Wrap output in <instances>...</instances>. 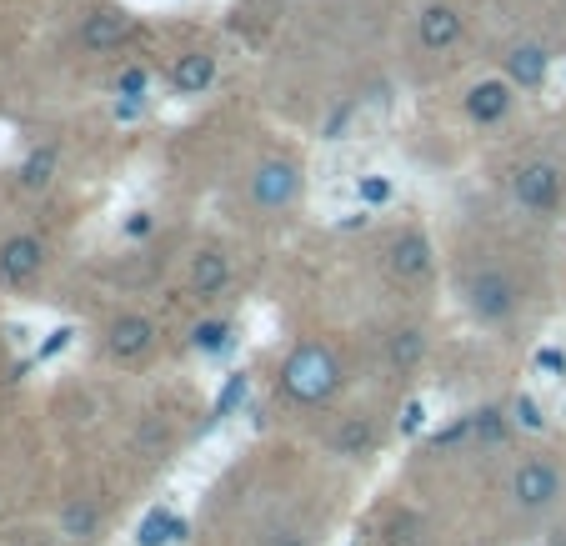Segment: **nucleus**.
<instances>
[{"label":"nucleus","mask_w":566,"mask_h":546,"mask_svg":"<svg viewBox=\"0 0 566 546\" xmlns=\"http://www.w3.org/2000/svg\"><path fill=\"white\" fill-rule=\"evenodd\" d=\"M281 386H286L291 401H301V406H321V401L336 396V386H341V366H336V356H331L326 346L306 341V346H296V351L286 356V366H281Z\"/></svg>","instance_id":"nucleus-1"},{"label":"nucleus","mask_w":566,"mask_h":546,"mask_svg":"<svg viewBox=\"0 0 566 546\" xmlns=\"http://www.w3.org/2000/svg\"><path fill=\"white\" fill-rule=\"evenodd\" d=\"M511 201L531 216H551L566 201V176L556 161H526L511 171Z\"/></svg>","instance_id":"nucleus-2"},{"label":"nucleus","mask_w":566,"mask_h":546,"mask_svg":"<svg viewBox=\"0 0 566 546\" xmlns=\"http://www.w3.org/2000/svg\"><path fill=\"white\" fill-rule=\"evenodd\" d=\"M516 301H521V291H516V281H511L506 271L481 266V271L466 276V311H471L481 326H501V321H511Z\"/></svg>","instance_id":"nucleus-3"},{"label":"nucleus","mask_w":566,"mask_h":546,"mask_svg":"<svg viewBox=\"0 0 566 546\" xmlns=\"http://www.w3.org/2000/svg\"><path fill=\"white\" fill-rule=\"evenodd\" d=\"M511 496H516V506H526V511H546V506L561 496V471H556L551 461L531 456V461H521V466L511 471Z\"/></svg>","instance_id":"nucleus-4"},{"label":"nucleus","mask_w":566,"mask_h":546,"mask_svg":"<svg viewBox=\"0 0 566 546\" xmlns=\"http://www.w3.org/2000/svg\"><path fill=\"white\" fill-rule=\"evenodd\" d=\"M466 36V16L451 6V0H426L416 16V41L421 51H451Z\"/></svg>","instance_id":"nucleus-5"},{"label":"nucleus","mask_w":566,"mask_h":546,"mask_svg":"<svg viewBox=\"0 0 566 546\" xmlns=\"http://www.w3.org/2000/svg\"><path fill=\"white\" fill-rule=\"evenodd\" d=\"M296 191H301V176H296V166L291 161H261L256 166V176H251V196H256V206H266V211H286L291 201H296Z\"/></svg>","instance_id":"nucleus-6"},{"label":"nucleus","mask_w":566,"mask_h":546,"mask_svg":"<svg viewBox=\"0 0 566 546\" xmlns=\"http://www.w3.org/2000/svg\"><path fill=\"white\" fill-rule=\"evenodd\" d=\"M511 101H516V86L506 76H481L471 91H466V116L476 126H501L511 116Z\"/></svg>","instance_id":"nucleus-7"},{"label":"nucleus","mask_w":566,"mask_h":546,"mask_svg":"<svg viewBox=\"0 0 566 546\" xmlns=\"http://www.w3.org/2000/svg\"><path fill=\"white\" fill-rule=\"evenodd\" d=\"M46 266V246L41 236H11V241H0V281L6 286H26L36 281Z\"/></svg>","instance_id":"nucleus-8"},{"label":"nucleus","mask_w":566,"mask_h":546,"mask_svg":"<svg viewBox=\"0 0 566 546\" xmlns=\"http://www.w3.org/2000/svg\"><path fill=\"white\" fill-rule=\"evenodd\" d=\"M501 71H506V81H511L516 91H541V86H546V71H551V56H546L541 46H531V41H516V46L501 56Z\"/></svg>","instance_id":"nucleus-9"},{"label":"nucleus","mask_w":566,"mask_h":546,"mask_svg":"<svg viewBox=\"0 0 566 546\" xmlns=\"http://www.w3.org/2000/svg\"><path fill=\"white\" fill-rule=\"evenodd\" d=\"M151 346H156V321H151V316H121V321H111V331H106V351H111L116 361H141Z\"/></svg>","instance_id":"nucleus-10"},{"label":"nucleus","mask_w":566,"mask_h":546,"mask_svg":"<svg viewBox=\"0 0 566 546\" xmlns=\"http://www.w3.org/2000/svg\"><path fill=\"white\" fill-rule=\"evenodd\" d=\"M386 266H391L396 281H421V276L431 271V241H426L421 231L396 236V241L386 246Z\"/></svg>","instance_id":"nucleus-11"},{"label":"nucleus","mask_w":566,"mask_h":546,"mask_svg":"<svg viewBox=\"0 0 566 546\" xmlns=\"http://www.w3.org/2000/svg\"><path fill=\"white\" fill-rule=\"evenodd\" d=\"M126 36H131V16H126V11H96V16H86V26H81V51L106 56V51H121Z\"/></svg>","instance_id":"nucleus-12"},{"label":"nucleus","mask_w":566,"mask_h":546,"mask_svg":"<svg viewBox=\"0 0 566 546\" xmlns=\"http://www.w3.org/2000/svg\"><path fill=\"white\" fill-rule=\"evenodd\" d=\"M211 81H216V56H211V51H186V56H176L171 86H176L181 96H201V91H211Z\"/></svg>","instance_id":"nucleus-13"},{"label":"nucleus","mask_w":566,"mask_h":546,"mask_svg":"<svg viewBox=\"0 0 566 546\" xmlns=\"http://www.w3.org/2000/svg\"><path fill=\"white\" fill-rule=\"evenodd\" d=\"M226 281H231V261H226L221 251H211V246H206V251H196V256H191V286H196L201 296H216Z\"/></svg>","instance_id":"nucleus-14"},{"label":"nucleus","mask_w":566,"mask_h":546,"mask_svg":"<svg viewBox=\"0 0 566 546\" xmlns=\"http://www.w3.org/2000/svg\"><path fill=\"white\" fill-rule=\"evenodd\" d=\"M181 536H186V521H181L171 506H151V511L141 516V531H136L141 546H166V541H181Z\"/></svg>","instance_id":"nucleus-15"},{"label":"nucleus","mask_w":566,"mask_h":546,"mask_svg":"<svg viewBox=\"0 0 566 546\" xmlns=\"http://www.w3.org/2000/svg\"><path fill=\"white\" fill-rule=\"evenodd\" d=\"M51 176H56V151H31L26 166H21V186L26 191H46Z\"/></svg>","instance_id":"nucleus-16"},{"label":"nucleus","mask_w":566,"mask_h":546,"mask_svg":"<svg viewBox=\"0 0 566 546\" xmlns=\"http://www.w3.org/2000/svg\"><path fill=\"white\" fill-rule=\"evenodd\" d=\"M191 346H196L201 356H216V351L231 346V326H226V321H201V326L191 331Z\"/></svg>","instance_id":"nucleus-17"},{"label":"nucleus","mask_w":566,"mask_h":546,"mask_svg":"<svg viewBox=\"0 0 566 546\" xmlns=\"http://www.w3.org/2000/svg\"><path fill=\"white\" fill-rule=\"evenodd\" d=\"M61 526H66V536H91V531L101 526V511H96L91 501H71V506L61 511Z\"/></svg>","instance_id":"nucleus-18"},{"label":"nucleus","mask_w":566,"mask_h":546,"mask_svg":"<svg viewBox=\"0 0 566 546\" xmlns=\"http://www.w3.org/2000/svg\"><path fill=\"white\" fill-rule=\"evenodd\" d=\"M386 351H391L396 366H411V361L421 356V336H416V331H396V336L386 341Z\"/></svg>","instance_id":"nucleus-19"},{"label":"nucleus","mask_w":566,"mask_h":546,"mask_svg":"<svg viewBox=\"0 0 566 546\" xmlns=\"http://www.w3.org/2000/svg\"><path fill=\"white\" fill-rule=\"evenodd\" d=\"M356 196H361L366 206H386V201H391V181H386V176H361V181H356Z\"/></svg>","instance_id":"nucleus-20"},{"label":"nucleus","mask_w":566,"mask_h":546,"mask_svg":"<svg viewBox=\"0 0 566 546\" xmlns=\"http://www.w3.org/2000/svg\"><path fill=\"white\" fill-rule=\"evenodd\" d=\"M466 431H471L476 441H501V431H506V426H501V411H481V416H471V421H466Z\"/></svg>","instance_id":"nucleus-21"},{"label":"nucleus","mask_w":566,"mask_h":546,"mask_svg":"<svg viewBox=\"0 0 566 546\" xmlns=\"http://www.w3.org/2000/svg\"><path fill=\"white\" fill-rule=\"evenodd\" d=\"M371 446V426L366 421H346V431H341V451H366Z\"/></svg>","instance_id":"nucleus-22"},{"label":"nucleus","mask_w":566,"mask_h":546,"mask_svg":"<svg viewBox=\"0 0 566 546\" xmlns=\"http://www.w3.org/2000/svg\"><path fill=\"white\" fill-rule=\"evenodd\" d=\"M516 421H521V426H531V431H541V426H546V421H541V411H536V401H531V396H521V401H516Z\"/></svg>","instance_id":"nucleus-23"},{"label":"nucleus","mask_w":566,"mask_h":546,"mask_svg":"<svg viewBox=\"0 0 566 546\" xmlns=\"http://www.w3.org/2000/svg\"><path fill=\"white\" fill-rule=\"evenodd\" d=\"M116 91H121V96H131V101H136V96H141V91H146V71H126V76H121V86H116Z\"/></svg>","instance_id":"nucleus-24"},{"label":"nucleus","mask_w":566,"mask_h":546,"mask_svg":"<svg viewBox=\"0 0 566 546\" xmlns=\"http://www.w3.org/2000/svg\"><path fill=\"white\" fill-rule=\"evenodd\" d=\"M536 366H541V371H566V356H561L556 346H546V351H536Z\"/></svg>","instance_id":"nucleus-25"},{"label":"nucleus","mask_w":566,"mask_h":546,"mask_svg":"<svg viewBox=\"0 0 566 546\" xmlns=\"http://www.w3.org/2000/svg\"><path fill=\"white\" fill-rule=\"evenodd\" d=\"M241 391H246V376H231V386L221 391V406H216V411H231V406L241 401Z\"/></svg>","instance_id":"nucleus-26"},{"label":"nucleus","mask_w":566,"mask_h":546,"mask_svg":"<svg viewBox=\"0 0 566 546\" xmlns=\"http://www.w3.org/2000/svg\"><path fill=\"white\" fill-rule=\"evenodd\" d=\"M421 421H426V406H421V401H411V406H406V416H401V431H421Z\"/></svg>","instance_id":"nucleus-27"},{"label":"nucleus","mask_w":566,"mask_h":546,"mask_svg":"<svg viewBox=\"0 0 566 546\" xmlns=\"http://www.w3.org/2000/svg\"><path fill=\"white\" fill-rule=\"evenodd\" d=\"M126 231H131V236H146V231H151V211H136V216L126 221Z\"/></svg>","instance_id":"nucleus-28"}]
</instances>
